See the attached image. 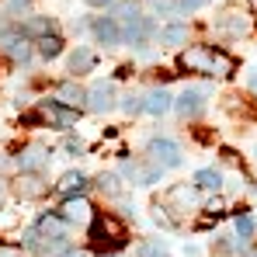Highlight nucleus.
<instances>
[{
    "label": "nucleus",
    "mask_w": 257,
    "mask_h": 257,
    "mask_svg": "<svg viewBox=\"0 0 257 257\" xmlns=\"http://www.w3.org/2000/svg\"><path fill=\"white\" fill-rule=\"evenodd\" d=\"M122 174H125L132 184L150 188V184H157V181H160L164 167H157V164H150V167H143V164H122Z\"/></svg>",
    "instance_id": "nucleus-10"
},
{
    "label": "nucleus",
    "mask_w": 257,
    "mask_h": 257,
    "mask_svg": "<svg viewBox=\"0 0 257 257\" xmlns=\"http://www.w3.org/2000/svg\"><path fill=\"white\" fill-rule=\"evenodd\" d=\"M171 104H174V97L160 87V90H150L146 97H143V111L146 115H153V118H160V115H167L171 111Z\"/></svg>",
    "instance_id": "nucleus-12"
},
{
    "label": "nucleus",
    "mask_w": 257,
    "mask_h": 257,
    "mask_svg": "<svg viewBox=\"0 0 257 257\" xmlns=\"http://www.w3.org/2000/svg\"><path fill=\"white\" fill-rule=\"evenodd\" d=\"M250 90L257 94V70H250Z\"/></svg>",
    "instance_id": "nucleus-35"
},
{
    "label": "nucleus",
    "mask_w": 257,
    "mask_h": 257,
    "mask_svg": "<svg viewBox=\"0 0 257 257\" xmlns=\"http://www.w3.org/2000/svg\"><path fill=\"white\" fill-rule=\"evenodd\" d=\"M153 35H157V28H153V21H150V18H143V14L128 18L125 28H122V42H132V45H146Z\"/></svg>",
    "instance_id": "nucleus-5"
},
{
    "label": "nucleus",
    "mask_w": 257,
    "mask_h": 257,
    "mask_svg": "<svg viewBox=\"0 0 257 257\" xmlns=\"http://www.w3.org/2000/svg\"><path fill=\"white\" fill-rule=\"evenodd\" d=\"M84 188H87V177H84L80 171H70V174H63V177H59V184H56V191H59V195H66V198L80 195Z\"/></svg>",
    "instance_id": "nucleus-18"
},
{
    "label": "nucleus",
    "mask_w": 257,
    "mask_h": 257,
    "mask_svg": "<svg viewBox=\"0 0 257 257\" xmlns=\"http://www.w3.org/2000/svg\"><path fill=\"white\" fill-rule=\"evenodd\" d=\"M160 45H188V25H164L153 35Z\"/></svg>",
    "instance_id": "nucleus-16"
},
{
    "label": "nucleus",
    "mask_w": 257,
    "mask_h": 257,
    "mask_svg": "<svg viewBox=\"0 0 257 257\" xmlns=\"http://www.w3.org/2000/svg\"><path fill=\"white\" fill-rule=\"evenodd\" d=\"M63 257H77V254H63Z\"/></svg>",
    "instance_id": "nucleus-36"
},
{
    "label": "nucleus",
    "mask_w": 257,
    "mask_h": 257,
    "mask_svg": "<svg viewBox=\"0 0 257 257\" xmlns=\"http://www.w3.org/2000/svg\"><path fill=\"white\" fill-rule=\"evenodd\" d=\"M122 108H125L128 115H136V111H143V97H136V94H128V97H125V104H122Z\"/></svg>",
    "instance_id": "nucleus-28"
},
{
    "label": "nucleus",
    "mask_w": 257,
    "mask_h": 257,
    "mask_svg": "<svg viewBox=\"0 0 257 257\" xmlns=\"http://www.w3.org/2000/svg\"><path fill=\"white\" fill-rule=\"evenodd\" d=\"M209 0H181V14L184 11H198V7H205Z\"/></svg>",
    "instance_id": "nucleus-32"
},
{
    "label": "nucleus",
    "mask_w": 257,
    "mask_h": 257,
    "mask_svg": "<svg viewBox=\"0 0 257 257\" xmlns=\"http://www.w3.org/2000/svg\"><path fill=\"white\" fill-rule=\"evenodd\" d=\"M222 28L233 32V35H243V32H247V18H243V14H226V18H222Z\"/></svg>",
    "instance_id": "nucleus-25"
},
{
    "label": "nucleus",
    "mask_w": 257,
    "mask_h": 257,
    "mask_svg": "<svg viewBox=\"0 0 257 257\" xmlns=\"http://www.w3.org/2000/svg\"><path fill=\"white\" fill-rule=\"evenodd\" d=\"M111 7H115V21H128V18L139 14V4L136 0H115Z\"/></svg>",
    "instance_id": "nucleus-23"
},
{
    "label": "nucleus",
    "mask_w": 257,
    "mask_h": 257,
    "mask_svg": "<svg viewBox=\"0 0 257 257\" xmlns=\"http://www.w3.org/2000/svg\"><path fill=\"white\" fill-rule=\"evenodd\" d=\"M254 157H257V146H254Z\"/></svg>",
    "instance_id": "nucleus-38"
},
{
    "label": "nucleus",
    "mask_w": 257,
    "mask_h": 257,
    "mask_svg": "<svg viewBox=\"0 0 257 257\" xmlns=\"http://www.w3.org/2000/svg\"><path fill=\"white\" fill-rule=\"evenodd\" d=\"M28 7H32V0H7V11L11 14H25Z\"/></svg>",
    "instance_id": "nucleus-30"
},
{
    "label": "nucleus",
    "mask_w": 257,
    "mask_h": 257,
    "mask_svg": "<svg viewBox=\"0 0 257 257\" xmlns=\"http://www.w3.org/2000/svg\"><path fill=\"white\" fill-rule=\"evenodd\" d=\"M153 11L174 18V14H181V0H153Z\"/></svg>",
    "instance_id": "nucleus-26"
},
{
    "label": "nucleus",
    "mask_w": 257,
    "mask_h": 257,
    "mask_svg": "<svg viewBox=\"0 0 257 257\" xmlns=\"http://www.w3.org/2000/svg\"><path fill=\"white\" fill-rule=\"evenodd\" d=\"M59 52H63V39L59 35H42L39 39V56L42 59H56Z\"/></svg>",
    "instance_id": "nucleus-20"
},
{
    "label": "nucleus",
    "mask_w": 257,
    "mask_h": 257,
    "mask_svg": "<svg viewBox=\"0 0 257 257\" xmlns=\"http://www.w3.org/2000/svg\"><path fill=\"white\" fill-rule=\"evenodd\" d=\"M250 4H254V7H257V0H250Z\"/></svg>",
    "instance_id": "nucleus-37"
},
{
    "label": "nucleus",
    "mask_w": 257,
    "mask_h": 257,
    "mask_svg": "<svg viewBox=\"0 0 257 257\" xmlns=\"http://www.w3.org/2000/svg\"><path fill=\"white\" fill-rule=\"evenodd\" d=\"M0 257H21V247H7V243H0Z\"/></svg>",
    "instance_id": "nucleus-33"
},
{
    "label": "nucleus",
    "mask_w": 257,
    "mask_h": 257,
    "mask_svg": "<svg viewBox=\"0 0 257 257\" xmlns=\"http://www.w3.org/2000/svg\"><path fill=\"white\" fill-rule=\"evenodd\" d=\"M42 115L49 118V122H56L59 128H70L73 122H77V108H66V104H59V101H49L42 108Z\"/></svg>",
    "instance_id": "nucleus-14"
},
{
    "label": "nucleus",
    "mask_w": 257,
    "mask_h": 257,
    "mask_svg": "<svg viewBox=\"0 0 257 257\" xmlns=\"http://www.w3.org/2000/svg\"><path fill=\"white\" fill-rule=\"evenodd\" d=\"M35 236H39L35 250H42V254H59V250L66 247V222H63L59 215H42L39 226H35Z\"/></svg>",
    "instance_id": "nucleus-3"
},
{
    "label": "nucleus",
    "mask_w": 257,
    "mask_h": 257,
    "mask_svg": "<svg viewBox=\"0 0 257 257\" xmlns=\"http://www.w3.org/2000/svg\"><path fill=\"white\" fill-rule=\"evenodd\" d=\"M94 35L101 45H118L122 42V28L115 25V18H97L94 21Z\"/></svg>",
    "instance_id": "nucleus-15"
},
{
    "label": "nucleus",
    "mask_w": 257,
    "mask_h": 257,
    "mask_svg": "<svg viewBox=\"0 0 257 257\" xmlns=\"http://www.w3.org/2000/svg\"><path fill=\"white\" fill-rule=\"evenodd\" d=\"M0 49H4L11 59H21V63H28V59H32V42H28V35L4 32V35H0Z\"/></svg>",
    "instance_id": "nucleus-7"
},
{
    "label": "nucleus",
    "mask_w": 257,
    "mask_h": 257,
    "mask_svg": "<svg viewBox=\"0 0 257 257\" xmlns=\"http://www.w3.org/2000/svg\"><path fill=\"white\" fill-rule=\"evenodd\" d=\"M90 243H94V250H118V247H125V226L115 215H94Z\"/></svg>",
    "instance_id": "nucleus-2"
},
{
    "label": "nucleus",
    "mask_w": 257,
    "mask_h": 257,
    "mask_svg": "<svg viewBox=\"0 0 257 257\" xmlns=\"http://www.w3.org/2000/svg\"><path fill=\"white\" fill-rule=\"evenodd\" d=\"M70 70H73V73H87V70H94V52L77 49V52L70 56Z\"/></svg>",
    "instance_id": "nucleus-21"
},
{
    "label": "nucleus",
    "mask_w": 257,
    "mask_h": 257,
    "mask_svg": "<svg viewBox=\"0 0 257 257\" xmlns=\"http://www.w3.org/2000/svg\"><path fill=\"white\" fill-rule=\"evenodd\" d=\"M14 188H18L21 198H39V195H45V181L39 177V174H21Z\"/></svg>",
    "instance_id": "nucleus-17"
},
{
    "label": "nucleus",
    "mask_w": 257,
    "mask_h": 257,
    "mask_svg": "<svg viewBox=\"0 0 257 257\" xmlns=\"http://www.w3.org/2000/svg\"><path fill=\"white\" fill-rule=\"evenodd\" d=\"M233 226H236V233H240V236H243V240H250V236H254V219H250V215L247 212H236L233 215Z\"/></svg>",
    "instance_id": "nucleus-24"
},
{
    "label": "nucleus",
    "mask_w": 257,
    "mask_h": 257,
    "mask_svg": "<svg viewBox=\"0 0 257 257\" xmlns=\"http://www.w3.org/2000/svg\"><path fill=\"white\" fill-rule=\"evenodd\" d=\"M49 164V150L45 146H25L21 153H18V167H21V174H39Z\"/></svg>",
    "instance_id": "nucleus-8"
},
{
    "label": "nucleus",
    "mask_w": 257,
    "mask_h": 257,
    "mask_svg": "<svg viewBox=\"0 0 257 257\" xmlns=\"http://www.w3.org/2000/svg\"><path fill=\"white\" fill-rule=\"evenodd\" d=\"M94 209H90V202L87 198H80V195H73V198H66V205H63V222L66 226H90V219H94Z\"/></svg>",
    "instance_id": "nucleus-6"
},
{
    "label": "nucleus",
    "mask_w": 257,
    "mask_h": 257,
    "mask_svg": "<svg viewBox=\"0 0 257 257\" xmlns=\"http://www.w3.org/2000/svg\"><path fill=\"white\" fill-rule=\"evenodd\" d=\"M56 101L66 104V108H80V104L87 101V90L77 84V80H66V84L56 87Z\"/></svg>",
    "instance_id": "nucleus-13"
},
{
    "label": "nucleus",
    "mask_w": 257,
    "mask_h": 257,
    "mask_svg": "<svg viewBox=\"0 0 257 257\" xmlns=\"http://www.w3.org/2000/svg\"><path fill=\"white\" fill-rule=\"evenodd\" d=\"M97 188H101L104 195H118V191H122V188H118V177H115V174H101V177H97Z\"/></svg>",
    "instance_id": "nucleus-27"
},
{
    "label": "nucleus",
    "mask_w": 257,
    "mask_h": 257,
    "mask_svg": "<svg viewBox=\"0 0 257 257\" xmlns=\"http://www.w3.org/2000/svg\"><path fill=\"white\" fill-rule=\"evenodd\" d=\"M195 188H198V191H219V188H222V174L212 171V167L198 171L195 174Z\"/></svg>",
    "instance_id": "nucleus-19"
},
{
    "label": "nucleus",
    "mask_w": 257,
    "mask_h": 257,
    "mask_svg": "<svg viewBox=\"0 0 257 257\" xmlns=\"http://www.w3.org/2000/svg\"><path fill=\"white\" fill-rule=\"evenodd\" d=\"M153 219H157V226H164V229H174V222L164 215V209L160 205H153Z\"/></svg>",
    "instance_id": "nucleus-31"
},
{
    "label": "nucleus",
    "mask_w": 257,
    "mask_h": 257,
    "mask_svg": "<svg viewBox=\"0 0 257 257\" xmlns=\"http://www.w3.org/2000/svg\"><path fill=\"white\" fill-rule=\"evenodd\" d=\"M177 66L184 73H202V77H233L236 70V59L229 52H222L219 45H188L181 56H177Z\"/></svg>",
    "instance_id": "nucleus-1"
},
{
    "label": "nucleus",
    "mask_w": 257,
    "mask_h": 257,
    "mask_svg": "<svg viewBox=\"0 0 257 257\" xmlns=\"http://www.w3.org/2000/svg\"><path fill=\"white\" fill-rule=\"evenodd\" d=\"M205 97H209V94H205L202 87H188V90H184V94L174 101V108H177L184 118H195V115L205 108Z\"/></svg>",
    "instance_id": "nucleus-9"
},
{
    "label": "nucleus",
    "mask_w": 257,
    "mask_h": 257,
    "mask_svg": "<svg viewBox=\"0 0 257 257\" xmlns=\"http://www.w3.org/2000/svg\"><path fill=\"white\" fill-rule=\"evenodd\" d=\"M87 4H90V7H111L115 0H87Z\"/></svg>",
    "instance_id": "nucleus-34"
},
{
    "label": "nucleus",
    "mask_w": 257,
    "mask_h": 257,
    "mask_svg": "<svg viewBox=\"0 0 257 257\" xmlns=\"http://www.w3.org/2000/svg\"><path fill=\"white\" fill-rule=\"evenodd\" d=\"M150 160H153L157 167L171 171V167H181L184 153H181V146H177L174 139H150Z\"/></svg>",
    "instance_id": "nucleus-4"
},
{
    "label": "nucleus",
    "mask_w": 257,
    "mask_h": 257,
    "mask_svg": "<svg viewBox=\"0 0 257 257\" xmlns=\"http://www.w3.org/2000/svg\"><path fill=\"white\" fill-rule=\"evenodd\" d=\"M21 35H39V39H42V35H52V21H49V18H32Z\"/></svg>",
    "instance_id": "nucleus-22"
},
{
    "label": "nucleus",
    "mask_w": 257,
    "mask_h": 257,
    "mask_svg": "<svg viewBox=\"0 0 257 257\" xmlns=\"http://www.w3.org/2000/svg\"><path fill=\"white\" fill-rule=\"evenodd\" d=\"M139 257H164V243H146L139 250Z\"/></svg>",
    "instance_id": "nucleus-29"
},
{
    "label": "nucleus",
    "mask_w": 257,
    "mask_h": 257,
    "mask_svg": "<svg viewBox=\"0 0 257 257\" xmlns=\"http://www.w3.org/2000/svg\"><path fill=\"white\" fill-rule=\"evenodd\" d=\"M115 104V84H94L87 90V108L90 111H108Z\"/></svg>",
    "instance_id": "nucleus-11"
}]
</instances>
